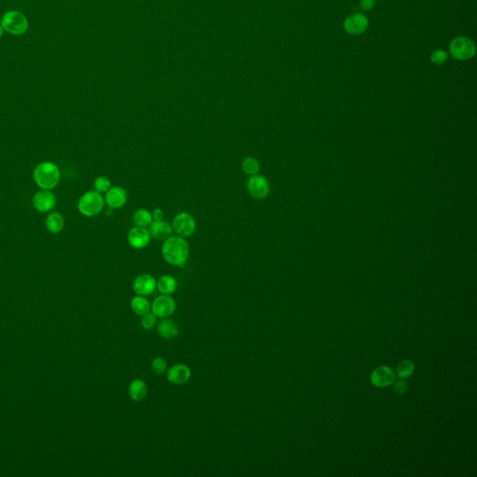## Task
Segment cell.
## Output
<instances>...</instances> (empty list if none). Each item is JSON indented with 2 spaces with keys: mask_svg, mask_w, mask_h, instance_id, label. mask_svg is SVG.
I'll use <instances>...</instances> for the list:
<instances>
[{
  "mask_svg": "<svg viewBox=\"0 0 477 477\" xmlns=\"http://www.w3.org/2000/svg\"><path fill=\"white\" fill-rule=\"evenodd\" d=\"M131 308L135 314L143 316L151 312V305L149 300L143 296H135L131 301Z\"/></svg>",
  "mask_w": 477,
  "mask_h": 477,
  "instance_id": "ffe728a7",
  "label": "cell"
},
{
  "mask_svg": "<svg viewBox=\"0 0 477 477\" xmlns=\"http://www.w3.org/2000/svg\"><path fill=\"white\" fill-rule=\"evenodd\" d=\"M1 17H2V14H1V12H0V20H1Z\"/></svg>",
  "mask_w": 477,
  "mask_h": 477,
  "instance_id": "d6a6232c",
  "label": "cell"
},
{
  "mask_svg": "<svg viewBox=\"0 0 477 477\" xmlns=\"http://www.w3.org/2000/svg\"><path fill=\"white\" fill-rule=\"evenodd\" d=\"M157 288L162 295H172L177 289V282L171 275H163L157 282Z\"/></svg>",
  "mask_w": 477,
  "mask_h": 477,
  "instance_id": "d6986e66",
  "label": "cell"
},
{
  "mask_svg": "<svg viewBox=\"0 0 477 477\" xmlns=\"http://www.w3.org/2000/svg\"><path fill=\"white\" fill-rule=\"evenodd\" d=\"M414 372V364L410 361L405 360L399 364L397 366V375L401 379H406L410 377Z\"/></svg>",
  "mask_w": 477,
  "mask_h": 477,
  "instance_id": "cb8c5ba5",
  "label": "cell"
},
{
  "mask_svg": "<svg viewBox=\"0 0 477 477\" xmlns=\"http://www.w3.org/2000/svg\"><path fill=\"white\" fill-rule=\"evenodd\" d=\"M152 216H153V219L156 221L163 220V217H164V214H163V211L159 208H157L153 211V214H152Z\"/></svg>",
  "mask_w": 477,
  "mask_h": 477,
  "instance_id": "4dcf8cb0",
  "label": "cell"
},
{
  "mask_svg": "<svg viewBox=\"0 0 477 477\" xmlns=\"http://www.w3.org/2000/svg\"><path fill=\"white\" fill-rule=\"evenodd\" d=\"M247 190L253 198L257 200H263L268 195L269 192L268 181L263 175L257 174L252 175L247 181Z\"/></svg>",
  "mask_w": 477,
  "mask_h": 477,
  "instance_id": "ba28073f",
  "label": "cell"
},
{
  "mask_svg": "<svg viewBox=\"0 0 477 477\" xmlns=\"http://www.w3.org/2000/svg\"><path fill=\"white\" fill-rule=\"evenodd\" d=\"M111 188V181L106 176H98L94 181V189L98 192H107Z\"/></svg>",
  "mask_w": 477,
  "mask_h": 477,
  "instance_id": "484cf974",
  "label": "cell"
},
{
  "mask_svg": "<svg viewBox=\"0 0 477 477\" xmlns=\"http://www.w3.org/2000/svg\"><path fill=\"white\" fill-rule=\"evenodd\" d=\"M157 316L155 315L154 313H149L147 314H144L142 316V319H141V325L143 328L146 329V330H151V329L155 327V325L157 324Z\"/></svg>",
  "mask_w": 477,
  "mask_h": 477,
  "instance_id": "d4e9b609",
  "label": "cell"
},
{
  "mask_svg": "<svg viewBox=\"0 0 477 477\" xmlns=\"http://www.w3.org/2000/svg\"><path fill=\"white\" fill-rule=\"evenodd\" d=\"M6 33L12 36L25 35L29 29V21L25 13L22 11L11 10L2 14L0 20Z\"/></svg>",
  "mask_w": 477,
  "mask_h": 477,
  "instance_id": "3957f363",
  "label": "cell"
},
{
  "mask_svg": "<svg viewBox=\"0 0 477 477\" xmlns=\"http://www.w3.org/2000/svg\"><path fill=\"white\" fill-rule=\"evenodd\" d=\"M376 0H361L360 7L364 11H369L375 6Z\"/></svg>",
  "mask_w": 477,
  "mask_h": 477,
  "instance_id": "f546056e",
  "label": "cell"
},
{
  "mask_svg": "<svg viewBox=\"0 0 477 477\" xmlns=\"http://www.w3.org/2000/svg\"><path fill=\"white\" fill-rule=\"evenodd\" d=\"M371 381L375 386L380 388L390 386L395 383V372L388 366H380L373 371L371 375Z\"/></svg>",
  "mask_w": 477,
  "mask_h": 477,
  "instance_id": "4fadbf2b",
  "label": "cell"
},
{
  "mask_svg": "<svg viewBox=\"0 0 477 477\" xmlns=\"http://www.w3.org/2000/svg\"><path fill=\"white\" fill-rule=\"evenodd\" d=\"M368 27V20L361 13L349 16L344 23L345 30L351 35H359L364 33Z\"/></svg>",
  "mask_w": 477,
  "mask_h": 477,
  "instance_id": "9a60e30c",
  "label": "cell"
},
{
  "mask_svg": "<svg viewBox=\"0 0 477 477\" xmlns=\"http://www.w3.org/2000/svg\"><path fill=\"white\" fill-rule=\"evenodd\" d=\"M127 240L131 246L135 249H143L149 245L151 235L149 230L144 226H135L129 231Z\"/></svg>",
  "mask_w": 477,
  "mask_h": 477,
  "instance_id": "9c48e42d",
  "label": "cell"
},
{
  "mask_svg": "<svg viewBox=\"0 0 477 477\" xmlns=\"http://www.w3.org/2000/svg\"><path fill=\"white\" fill-rule=\"evenodd\" d=\"M133 288L136 295L148 297L154 293L157 288V282L152 275L144 273L135 278L133 283Z\"/></svg>",
  "mask_w": 477,
  "mask_h": 477,
  "instance_id": "30bf717a",
  "label": "cell"
},
{
  "mask_svg": "<svg viewBox=\"0 0 477 477\" xmlns=\"http://www.w3.org/2000/svg\"><path fill=\"white\" fill-rule=\"evenodd\" d=\"M395 390L397 392V393H400V395H405V392L408 390V387H407V384L405 383V381L403 380H398V381H395Z\"/></svg>",
  "mask_w": 477,
  "mask_h": 477,
  "instance_id": "f1b7e54d",
  "label": "cell"
},
{
  "mask_svg": "<svg viewBox=\"0 0 477 477\" xmlns=\"http://www.w3.org/2000/svg\"><path fill=\"white\" fill-rule=\"evenodd\" d=\"M176 309L175 299L168 295H162L157 298L151 305V312L159 318H168Z\"/></svg>",
  "mask_w": 477,
  "mask_h": 477,
  "instance_id": "52a82bcc",
  "label": "cell"
},
{
  "mask_svg": "<svg viewBox=\"0 0 477 477\" xmlns=\"http://www.w3.org/2000/svg\"><path fill=\"white\" fill-rule=\"evenodd\" d=\"M5 33L6 32L5 30H4V28H3V26H1V24H0V39L3 37Z\"/></svg>",
  "mask_w": 477,
  "mask_h": 477,
  "instance_id": "1f68e13d",
  "label": "cell"
},
{
  "mask_svg": "<svg viewBox=\"0 0 477 477\" xmlns=\"http://www.w3.org/2000/svg\"><path fill=\"white\" fill-rule=\"evenodd\" d=\"M450 52L458 60H469L474 56L475 47L471 39L465 36H459L452 40Z\"/></svg>",
  "mask_w": 477,
  "mask_h": 477,
  "instance_id": "5b68a950",
  "label": "cell"
},
{
  "mask_svg": "<svg viewBox=\"0 0 477 477\" xmlns=\"http://www.w3.org/2000/svg\"><path fill=\"white\" fill-rule=\"evenodd\" d=\"M34 180L42 190H52L60 181V170L50 161L42 162L34 170Z\"/></svg>",
  "mask_w": 477,
  "mask_h": 477,
  "instance_id": "7a4b0ae2",
  "label": "cell"
},
{
  "mask_svg": "<svg viewBox=\"0 0 477 477\" xmlns=\"http://www.w3.org/2000/svg\"><path fill=\"white\" fill-rule=\"evenodd\" d=\"M161 254L165 261L170 265L175 267H184L190 257L189 242L183 237H169L163 242Z\"/></svg>",
  "mask_w": 477,
  "mask_h": 477,
  "instance_id": "6da1fadb",
  "label": "cell"
},
{
  "mask_svg": "<svg viewBox=\"0 0 477 477\" xmlns=\"http://www.w3.org/2000/svg\"><path fill=\"white\" fill-rule=\"evenodd\" d=\"M33 204L38 212L46 213L53 209L56 204V198L50 190H40L34 196Z\"/></svg>",
  "mask_w": 477,
  "mask_h": 477,
  "instance_id": "8fae6325",
  "label": "cell"
},
{
  "mask_svg": "<svg viewBox=\"0 0 477 477\" xmlns=\"http://www.w3.org/2000/svg\"><path fill=\"white\" fill-rule=\"evenodd\" d=\"M103 205L105 199L101 193L96 190H90L80 197L77 203V208L83 216L93 217L102 212Z\"/></svg>",
  "mask_w": 477,
  "mask_h": 477,
  "instance_id": "277c9868",
  "label": "cell"
},
{
  "mask_svg": "<svg viewBox=\"0 0 477 477\" xmlns=\"http://www.w3.org/2000/svg\"><path fill=\"white\" fill-rule=\"evenodd\" d=\"M167 362L162 357H156L152 361V369L156 374L163 375L167 372Z\"/></svg>",
  "mask_w": 477,
  "mask_h": 477,
  "instance_id": "4316f807",
  "label": "cell"
},
{
  "mask_svg": "<svg viewBox=\"0 0 477 477\" xmlns=\"http://www.w3.org/2000/svg\"><path fill=\"white\" fill-rule=\"evenodd\" d=\"M105 201L108 203L110 208L118 209L126 204L128 200V193L121 186H114L110 188L106 192Z\"/></svg>",
  "mask_w": 477,
  "mask_h": 477,
  "instance_id": "7c38bea8",
  "label": "cell"
},
{
  "mask_svg": "<svg viewBox=\"0 0 477 477\" xmlns=\"http://www.w3.org/2000/svg\"><path fill=\"white\" fill-rule=\"evenodd\" d=\"M172 226L178 236L188 238L192 236L195 232V218L189 213H179L174 218Z\"/></svg>",
  "mask_w": 477,
  "mask_h": 477,
  "instance_id": "8992f818",
  "label": "cell"
},
{
  "mask_svg": "<svg viewBox=\"0 0 477 477\" xmlns=\"http://www.w3.org/2000/svg\"><path fill=\"white\" fill-rule=\"evenodd\" d=\"M128 393L130 397L135 402L142 401L148 395V385L144 380L140 379L134 380L129 385Z\"/></svg>",
  "mask_w": 477,
  "mask_h": 477,
  "instance_id": "ac0fdd59",
  "label": "cell"
},
{
  "mask_svg": "<svg viewBox=\"0 0 477 477\" xmlns=\"http://www.w3.org/2000/svg\"><path fill=\"white\" fill-rule=\"evenodd\" d=\"M158 334L165 339H173L179 334V327L173 320L164 318L158 324Z\"/></svg>",
  "mask_w": 477,
  "mask_h": 477,
  "instance_id": "e0dca14e",
  "label": "cell"
},
{
  "mask_svg": "<svg viewBox=\"0 0 477 477\" xmlns=\"http://www.w3.org/2000/svg\"><path fill=\"white\" fill-rule=\"evenodd\" d=\"M191 370L184 364H176L173 365L167 372V380L175 385L185 384L190 380Z\"/></svg>",
  "mask_w": 477,
  "mask_h": 477,
  "instance_id": "5bb4252c",
  "label": "cell"
},
{
  "mask_svg": "<svg viewBox=\"0 0 477 477\" xmlns=\"http://www.w3.org/2000/svg\"><path fill=\"white\" fill-rule=\"evenodd\" d=\"M446 59H447V53L443 50H438V51L432 52L431 56V62L435 65L444 64L446 62Z\"/></svg>",
  "mask_w": 477,
  "mask_h": 477,
  "instance_id": "83f0119b",
  "label": "cell"
},
{
  "mask_svg": "<svg viewBox=\"0 0 477 477\" xmlns=\"http://www.w3.org/2000/svg\"><path fill=\"white\" fill-rule=\"evenodd\" d=\"M46 226L52 233H59L65 226V219L59 213H51L47 216Z\"/></svg>",
  "mask_w": 477,
  "mask_h": 477,
  "instance_id": "44dd1931",
  "label": "cell"
},
{
  "mask_svg": "<svg viewBox=\"0 0 477 477\" xmlns=\"http://www.w3.org/2000/svg\"><path fill=\"white\" fill-rule=\"evenodd\" d=\"M133 219H134L135 226L146 227L151 224V222L153 221V216L149 211L146 210V209H139L134 213Z\"/></svg>",
  "mask_w": 477,
  "mask_h": 477,
  "instance_id": "7402d4cb",
  "label": "cell"
},
{
  "mask_svg": "<svg viewBox=\"0 0 477 477\" xmlns=\"http://www.w3.org/2000/svg\"><path fill=\"white\" fill-rule=\"evenodd\" d=\"M241 168L246 175H257L259 172V163L257 159L253 157H247L242 160Z\"/></svg>",
  "mask_w": 477,
  "mask_h": 477,
  "instance_id": "603a6c76",
  "label": "cell"
},
{
  "mask_svg": "<svg viewBox=\"0 0 477 477\" xmlns=\"http://www.w3.org/2000/svg\"><path fill=\"white\" fill-rule=\"evenodd\" d=\"M173 226L163 220L152 221L149 225L150 235L157 240H166L173 234Z\"/></svg>",
  "mask_w": 477,
  "mask_h": 477,
  "instance_id": "2e32d148",
  "label": "cell"
}]
</instances>
